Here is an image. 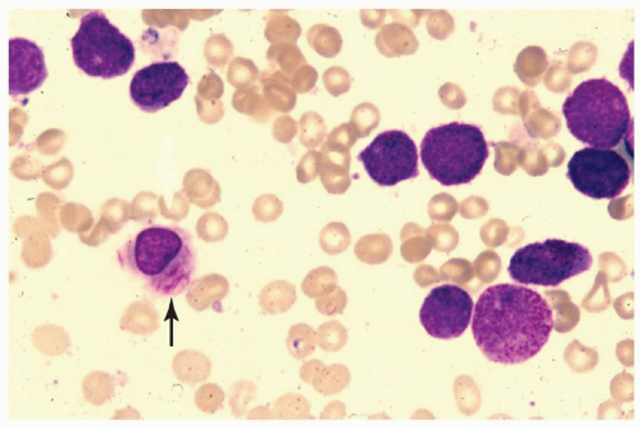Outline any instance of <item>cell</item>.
Wrapping results in <instances>:
<instances>
[{"label": "cell", "mask_w": 641, "mask_h": 426, "mask_svg": "<svg viewBox=\"0 0 641 426\" xmlns=\"http://www.w3.org/2000/svg\"><path fill=\"white\" fill-rule=\"evenodd\" d=\"M474 310V342L492 362H526L545 347L553 330V311L547 300L526 286H489Z\"/></svg>", "instance_id": "6da1fadb"}, {"label": "cell", "mask_w": 641, "mask_h": 426, "mask_svg": "<svg viewBox=\"0 0 641 426\" xmlns=\"http://www.w3.org/2000/svg\"><path fill=\"white\" fill-rule=\"evenodd\" d=\"M189 82L188 72L177 62H156L133 75L130 98L141 112L156 114L180 99Z\"/></svg>", "instance_id": "30bf717a"}, {"label": "cell", "mask_w": 641, "mask_h": 426, "mask_svg": "<svg viewBox=\"0 0 641 426\" xmlns=\"http://www.w3.org/2000/svg\"><path fill=\"white\" fill-rule=\"evenodd\" d=\"M172 368L176 378L188 384L206 380L210 372V363L207 357L192 349L177 354Z\"/></svg>", "instance_id": "5bb4252c"}, {"label": "cell", "mask_w": 641, "mask_h": 426, "mask_svg": "<svg viewBox=\"0 0 641 426\" xmlns=\"http://www.w3.org/2000/svg\"><path fill=\"white\" fill-rule=\"evenodd\" d=\"M71 48L76 67L91 78H120L132 70L136 59L132 39L112 25L102 11L82 17Z\"/></svg>", "instance_id": "5b68a950"}, {"label": "cell", "mask_w": 641, "mask_h": 426, "mask_svg": "<svg viewBox=\"0 0 641 426\" xmlns=\"http://www.w3.org/2000/svg\"><path fill=\"white\" fill-rule=\"evenodd\" d=\"M294 298L290 300L289 291L284 286H278V283L271 284V286L264 289L261 295L260 303L262 309L269 313L284 312L292 307Z\"/></svg>", "instance_id": "d6986e66"}, {"label": "cell", "mask_w": 641, "mask_h": 426, "mask_svg": "<svg viewBox=\"0 0 641 426\" xmlns=\"http://www.w3.org/2000/svg\"><path fill=\"white\" fill-rule=\"evenodd\" d=\"M358 161L380 186H396L420 175L417 147L402 130H388L376 136L359 153Z\"/></svg>", "instance_id": "ba28073f"}, {"label": "cell", "mask_w": 641, "mask_h": 426, "mask_svg": "<svg viewBox=\"0 0 641 426\" xmlns=\"http://www.w3.org/2000/svg\"><path fill=\"white\" fill-rule=\"evenodd\" d=\"M301 132L302 143L305 147L319 146L326 134V125L323 123V118L317 114H313V112L304 115L302 118Z\"/></svg>", "instance_id": "ffe728a7"}, {"label": "cell", "mask_w": 641, "mask_h": 426, "mask_svg": "<svg viewBox=\"0 0 641 426\" xmlns=\"http://www.w3.org/2000/svg\"><path fill=\"white\" fill-rule=\"evenodd\" d=\"M115 417H120V419H124V417H127V419H133V417H138V419H141V415H139L138 413H136L135 410H133L132 407H127L126 410L120 411V413H115Z\"/></svg>", "instance_id": "4316f807"}, {"label": "cell", "mask_w": 641, "mask_h": 426, "mask_svg": "<svg viewBox=\"0 0 641 426\" xmlns=\"http://www.w3.org/2000/svg\"><path fill=\"white\" fill-rule=\"evenodd\" d=\"M567 129L581 143L601 149L619 147L632 126L621 89L607 79L581 82L563 103Z\"/></svg>", "instance_id": "3957f363"}, {"label": "cell", "mask_w": 641, "mask_h": 426, "mask_svg": "<svg viewBox=\"0 0 641 426\" xmlns=\"http://www.w3.org/2000/svg\"><path fill=\"white\" fill-rule=\"evenodd\" d=\"M244 388V383L236 384L235 387H234V390H235V395H234L233 399H231V406L234 407V413H235V415H242L243 413H244V407L245 405L248 404L251 399L244 398V397H254V387L252 386V384H245V389H243Z\"/></svg>", "instance_id": "484cf974"}, {"label": "cell", "mask_w": 641, "mask_h": 426, "mask_svg": "<svg viewBox=\"0 0 641 426\" xmlns=\"http://www.w3.org/2000/svg\"><path fill=\"white\" fill-rule=\"evenodd\" d=\"M308 43L319 55L331 58L340 52L341 37L331 26L316 25L308 31Z\"/></svg>", "instance_id": "ac0fdd59"}, {"label": "cell", "mask_w": 641, "mask_h": 426, "mask_svg": "<svg viewBox=\"0 0 641 426\" xmlns=\"http://www.w3.org/2000/svg\"><path fill=\"white\" fill-rule=\"evenodd\" d=\"M120 327L135 336H151L159 329L158 312L150 301L133 302L121 316Z\"/></svg>", "instance_id": "7c38bea8"}, {"label": "cell", "mask_w": 641, "mask_h": 426, "mask_svg": "<svg viewBox=\"0 0 641 426\" xmlns=\"http://www.w3.org/2000/svg\"><path fill=\"white\" fill-rule=\"evenodd\" d=\"M71 177H73V166L68 164L67 159H62L59 164L50 166L44 174V180L47 184L57 189L66 186L70 183Z\"/></svg>", "instance_id": "603a6c76"}, {"label": "cell", "mask_w": 641, "mask_h": 426, "mask_svg": "<svg viewBox=\"0 0 641 426\" xmlns=\"http://www.w3.org/2000/svg\"><path fill=\"white\" fill-rule=\"evenodd\" d=\"M82 395L93 406H102L115 396V380L104 371H91L82 380Z\"/></svg>", "instance_id": "2e32d148"}, {"label": "cell", "mask_w": 641, "mask_h": 426, "mask_svg": "<svg viewBox=\"0 0 641 426\" xmlns=\"http://www.w3.org/2000/svg\"><path fill=\"white\" fill-rule=\"evenodd\" d=\"M227 281L224 277L213 275L204 279L195 281L190 285L186 301L194 310L203 311L215 301H221L227 294Z\"/></svg>", "instance_id": "9a60e30c"}, {"label": "cell", "mask_w": 641, "mask_h": 426, "mask_svg": "<svg viewBox=\"0 0 641 426\" xmlns=\"http://www.w3.org/2000/svg\"><path fill=\"white\" fill-rule=\"evenodd\" d=\"M197 406L204 413H215L219 410L224 402V392L215 384H207L197 392Z\"/></svg>", "instance_id": "7402d4cb"}, {"label": "cell", "mask_w": 641, "mask_h": 426, "mask_svg": "<svg viewBox=\"0 0 641 426\" xmlns=\"http://www.w3.org/2000/svg\"><path fill=\"white\" fill-rule=\"evenodd\" d=\"M185 189L192 200L201 207L212 206L219 198L218 185L201 170L186 175Z\"/></svg>", "instance_id": "e0dca14e"}, {"label": "cell", "mask_w": 641, "mask_h": 426, "mask_svg": "<svg viewBox=\"0 0 641 426\" xmlns=\"http://www.w3.org/2000/svg\"><path fill=\"white\" fill-rule=\"evenodd\" d=\"M32 345L47 357L64 356L71 345L70 336L58 325H41L32 331Z\"/></svg>", "instance_id": "4fadbf2b"}, {"label": "cell", "mask_w": 641, "mask_h": 426, "mask_svg": "<svg viewBox=\"0 0 641 426\" xmlns=\"http://www.w3.org/2000/svg\"><path fill=\"white\" fill-rule=\"evenodd\" d=\"M474 307L470 293L461 286L444 284L424 298L420 321L432 338H459L470 325Z\"/></svg>", "instance_id": "9c48e42d"}, {"label": "cell", "mask_w": 641, "mask_h": 426, "mask_svg": "<svg viewBox=\"0 0 641 426\" xmlns=\"http://www.w3.org/2000/svg\"><path fill=\"white\" fill-rule=\"evenodd\" d=\"M46 57L40 47L25 38L10 40V94L29 96L46 82Z\"/></svg>", "instance_id": "8fae6325"}, {"label": "cell", "mask_w": 641, "mask_h": 426, "mask_svg": "<svg viewBox=\"0 0 641 426\" xmlns=\"http://www.w3.org/2000/svg\"><path fill=\"white\" fill-rule=\"evenodd\" d=\"M631 166L614 149L586 147L567 165V177L578 193L593 200H613L630 184Z\"/></svg>", "instance_id": "52a82bcc"}, {"label": "cell", "mask_w": 641, "mask_h": 426, "mask_svg": "<svg viewBox=\"0 0 641 426\" xmlns=\"http://www.w3.org/2000/svg\"><path fill=\"white\" fill-rule=\"evenodd\" d=\"M117 260L151 294L174 297L189 288L197 253L188 230L153 224L124 243L117 251Z\"/></svg>", "instance_id": "7a4b0ae2"}, {"label": "cell", "mask_w": 641, "mask_h": 426, "mask_svg": "<svg viewBox=\"0 0 641 426\" xmlns=\"http://www.w3.org/2000/svg\"><path fill=\"white\" fill-rule=\"evenodd\" d=\"M326 89L332 96L338 97L346 93L349 89V75L339 67L329 68L323 75Z\"/></svg>", "instance_id": "cb8c5ba5"}, {"label": "cell", "mask_w": 641, "mask_h": 426, "mask_svg": "<svg viewBox=\"0 0 641 426\" xmlns=\"http://www.w3.org/2000/svg\"><path fill=\"white\" fill-rule=\"evenodd\" d=\"M197 229L201 238L208 242H216L224 238L225 233H226V223L224 218L215 213H209L201 218Z\"/></svg>", "instance_id": "44dd1931"}, {"label": "cell", "mask_w": 641, "mask_h": 426, "mask_svg": "<svg viewBox=\"0 0 641 426\" xmlns=\"http://www.w3.org/2000/svg\"><path fill=\"white\" fill-rule=\"evenodd\" d=\"M489 158V146L479 126L454 123L432 127L421 141L427 173L444 186L468 184Z\"/></svg>", "instance_id": "277c9868"}, {"label": "cell", "mask_w": 641, "mask_h": 426, "mask_svg": "<svg viewBox=\"0 0 641 426\" xmlns=\"http://www.w3.org/2000/svg\"><path fill=\"white\" fill-rule=\"evenodd\" d=\"M106 223L114 225L115 230L120 229L127 220V204L123 200H112L104 207Z\"/></svg>", "instance_id": "d4e9b609"}, {"label": "cell", "mask_w": 641, "mask_h": 426, "mask_svg": "<svg viewBox=\"0 0 641 426\" xmlns=\"http://www.w3.org/2000/svg\"><path fill=\"white\" fill-rule=\"evenodd\" d=\"M593 257L578 243L548 239L519 248L509 262V277L522 285L556 286L590 270Z\"/></svg>", "instance_id": "8992f818"}]
</instances>
